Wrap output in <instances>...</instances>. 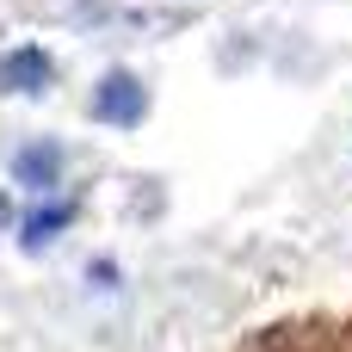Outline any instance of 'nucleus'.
I'll return each mask as SVG.
<instances>
[{
	"label": "nucleus",
	"mask_w": 352,
	"mask_h": 352,
	"mask_svg": "<svg viewBox=\"0 0 352 352\" xmlns=\"http://www.w3.org/2000/svg\"><path fill=\"white\" fill-rule=\"evenodd\" d=\"M12 179L31 186V192H56V186H62V142H56V136L25 142V148L12 155Z\"/></svg>",
	"instance_id": "obj_3"
},
{
	"label": "nucleus",
	"mask_w": 352,
	"mask_h": 352,
	"mask_svg": "<svg viewBox=\"0 0 352 352\" xmlns=\"http://www.w3.org/2000/svg\"><path fill=\"white\" fill-rule=\"evenodd\" d=\"M6 223H12V204H6V198H0V229H6Z\"/></svg>",
	"instance_id": "obj_5"
},
{
	"label": "nucleus",
	"mask_w": 352,
	"mask_h": 352,
	"mask_svg": "<svg viewBox=\"0 0 352 352\" xmlns=\"http://www.w3.org/2000/svg\"><path fill=\"white\" fill-rule=\"evenodd\" d=\"M68 223H74V204H68V198L37 204V210L25 217V229H19V248H25V254H43V248H50V241H56Z\"/></svg>",
	"instance_id": "obj_4"
},
{
	"label": "nucleus",
	"mask_w": 352,
	"mask_h": 352,
	"mask_svg": "<svg viewBox=\"0 0 352 352\" xmlns=\"http://www.w3.org/2000/svg\"><path fill=\"white\" fill-rule=\"evenodd\" d=\"M93 118L111 124V130L142 124V118H148V87H142V74H130V68L99 74V87H93Z\"/></svg>",
	"instance_id": "obj_1"
},
{
	"label": "nucleus",
	"mask_w": 352,
	"mask_h": 352,
	"mask_svg": "<svg viewBox=\"0 0 352 352\" xmlns=\"http://www.w3.org/2000/svg\"><path fill=\"white\" fill-rule=\"evenodd\" d=\"M50 74H56V62H50L43 43H19V50L0 56V93L6 99H37L50 87Z\"/></svg>",
	"instance_id": "obj_2"
}]
</instances>
